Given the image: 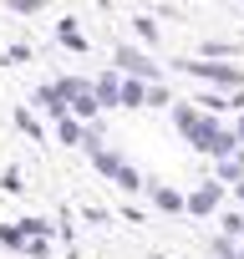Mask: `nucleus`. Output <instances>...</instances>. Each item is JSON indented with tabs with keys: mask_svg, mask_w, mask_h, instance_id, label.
I'll return each mask as SVG.
<instances>
[{
	"mask_svg": "<svg viewBox=\"0 0 244 259\" xmlns=\"http://www.w3.org/2000/svg\"><path fill=\"white\" fill-rule=\"evenodd\" d=\"M188 143H193L198 153H214V158H234V153H239L234 133H224V127H219L214 117H193V127H188Z\"/></svg>",
	"mask_w": 244,
	"mask_h": 259,
	"instance_id": "1",
	"label": "nucleus"
},
{
	"mask_svg": "<svg viewBox=\"0 0 244 259\" xmlns=\"http://www.w3.org/2000/svg\"><path fill=\"white\" fill-rule=\"evenodd\" d=\"M183 71H193L198 81H219V87H244V66H234V61H214V56H204V61H183Z\"/></svg>",
	"mask_w": 244,
	"mask_h": 259,
	"instance_id": "2",
	"label": "nucleus"
},
{
	"mask_svg": "<svg viewBox=\"0 0 244 259\" xmlns=\"http://www.w3.org/2000/svg\"><path fill=\"white\" fill-rule=\"evenodd\" d=\"M219 198H224V188H219V183H214V178H209V183H198V188H193V193H188V198H183V208H188V213H198V219H204V213H214V208H219Z\"/></svg>",
	"mask_w": 244,
	"mask_h": 259,
	"instance_id": "3",
	"label": "nucleus"
},
{
	"mask_svg": "<svg viewBox=\"0 0 244 259\" xmlns=\"http://www.w3.org/2000/svg\"><path fill=\"white\" fill-rule=\"evenodd\" d=\"M117 71H128V76H138V81H158V66L143 56V51H117Z\"/></svg>",
	"mask_w": 244,
	"mask_h": 259,
	"instance_id": "4",
	"label": "nucleus"
},
{
	"mask_svg": "<svg viewBox=\"0 0 244 259\" xmlns=\"http://www.w3.org/2000/svg\"><path fill=\"white\" fill-rule=\"evenodd\" d=\"M153 203H158L163 213H183V193H178V188H168V183H158V188H153Z\"/></svg>",
	"mask_w": 244,
	"mask_h": 259,
	"instance_id": "5",
	"label": "nucleus"
},
{
	"mask_svg": "<svg viewBox=\"0 0 244 259\" xmlns=\"http://www.w3.org/2000/svg\"><path fill=\"white\" fill-rule=\"evenodd\" d=\"M143 92H148V87H143L138 76H128V81H117V102H122V107H143Z\"/></svg>",
	"mask_w": 244,
	"mask_h": 259,
	"instance_id": "6",
	"label": "nucleus"
},
{
	"mask_svg": "<svg viewBox=\"0 0 244 259\" xmlns=\"http://www.w3.org/2000/svg\"><path fill=\"white\" fill-rule=\"evenodd\" d=\"M92 97H97V107H112V102H117V71L97 76V92H92Z\"/></svg>",
	"mask_w": 244,
	"mask_h": 259,
	"instance_id": "7",
	"label": "nucleus"
},
{
	"mask_svg": "<svg viewBox=\"0 0 244 259\" xmlns=\"http://www.w3.org/2000/svg\"><path fill=\"white\" fill-rule=\"evenodd\" d=\"M239 178H244V163H239V158H219V178H214V183H229V188H234Z\"/></svg>",
	"mask_w": 244,
	"mask_h": 259,
	"instance_id": "8",
	"label": "nucleus"
},
{
	"mask_svg": "<svg viewBox=\"0 0 244 259\" xmlns=\"http://www.w3.org/2000/svg\"><path fill=\"white\" fill-rule=\"evenodd\" d=\"M92 163H97V173H107V178L122 168V158H117V153H107V148H92Z\"/></svg>",
	"mask_w": 244,
	"mask_h": 259,
	"instance_id": "9",
	"label": "nucleus"
},
{
	"mask_svg": "<svg viewBox=\"0 0 244 259\" xmlns=\"http://www.w3.org/2000/svg\"><path fill=\"white\" fill-rule=\"evenodd\" d=\"M56 138H61V143H82L87 133H82V122H76V117H61V127H56Z\"/></svg>",
	"mask_w": 244,
	"mask_h": 259,
	"instance_id": "10",
	"label": "nucleus"
},
{
	"mask_svg": "<svg viewBox=\"0 0 244 259\" xmlns=\"http://www.w3.org/2000/svg\"><path fill=\"white\" fill-rule=\"evenodd\" d=\"M112 178H117L122 188H128V193H138V188H143V173H138V168H128V163H122V168H117Z\"/></svg>",
	"mask_w": 244,
	"mask_h": 259,
	"instance_id": "11",
	"label": "nucleus"
},
{
	"mask_svg": "<svg viewBox=\"0 0 244 259\" xmlns=\"http://www.w3.org/2000/svg\"><path fill=\"white\" fill-rule=\"evenodd\" d=\"M193 117H198V112H193V107H188V102H178V107H173V122H178V127H183V133H188V127H193Z\"/></svg>",
	"mask_w": 244,
	"mask_h": 259,
	"instance_id": "12",
	"label": "nucleus"
},
{
	"mask_svg": "<svg viewBox=\"0 0 244 259\" xmlns=\"http://www.w3.org/2000/svg\"><path fill=\"white\" fill-rule=\"evenodd\" d=\"M71 107H76V117H92V112H97V97L82 92V97H71Z\"/></svg>",
	"mask_w": 244,
	"mask_h": 259,
	"instance_id": "13",
	"label": "nucleus"
},
{
	"mask_svg": "<svg viewBox=\"0 0 244 259\" xmlns=\"http://www.w3.org/2000/svg\"><path fill=\"white\" fill-rule=\"evenodd\" d=\"M16 122H21V127H26V133H31V138H46V133H41V127H36V117H31V112H26V107H16Z\"/></svg>",
	"mask_w": 244,
	"mask_h": 259,
	"instance_id": "14",
	"label": "nucleus"
},
{
	"mask_svg": "<svg viewBox=\"0 0 244 259\" xmlns=\"http://www.w3.org/2000/svg\"><path fill=\"white\" fill-rule=\"evenodd\" d=\"M0 244H6V249H26V234L21 229H0Z\"/></svg>",
	"mask_w": 244,
	"mask_h": 259,
	"instance_id": "15",
	"label": "nucleus"
},
{
	"mask_svg": "<svg viewBox=\"0 0 244 259\" xmlns=\"http://www.w3.org/2000/svg\"><path fill=\"white\" fill-rule=\"evenodd\" d=\"M133 31H138V36H143V41H158V26H153V21H148V16H138V21H133Z\"/></svg>",
	"mask_w": 244,
	"mask_h": 259,
	"instance_id": "16",
	"label": "nucleus"
},
{
	"mask_svg": "<svg viewBox=\"0 0 244 259\" xmlns=\"http://www.w3.org/2000/svg\"><path fill=\"white\" fill-rule=\"evenodd\" d=\"M61 41H66V46H71V51H87V41H82V36H76V26H71V21H66V26H61Z\"/></svg>",
	"mask_w": 244,
	"mask_h": 259,
	"instance_id": "17",
	"label": "nucleus"
},
{
	"mask_svg": "<svg viewBox=\"0 0 244 259\" xmlns=\"http://www.w3.org/2000/svg\"><path fill=\"white\" fill-rule=\"evenodd\" d=\"M26 254H31V259H51V244H46V239H26Z\"/></svg>",
	"mask_w": 244,
	"mask_h": 259,
	"instance_id": "18",
	"label": "nucleus"
},
{
	"mask_svg": "<svg viewBox=\"0 0 244 259\" xmlns=\"http://www.w3.org/2000/svg\"><path fill=\"white\" fill-rule=\"evenodd\" d=\"M6 6H11V11H21V16H36L46 0H6Z\"/></svg>",
	"mask_w": 244,
	"mask_h": 259,
	"instance_id": "19",
	"label": "nucleus"
},
{
	"mask_svg": "<svg viewBox=\"0 0 244 259\" xmlns=\"http://www.w3.org/2000/svg\"><path fill=\"white\" fill-rule=\"evenodd\" d=\"M0 188H6V193H21V188H26V178H21V173H6V178H0Z\"/></svg>",
	"mask_w": 244,
	"mask_h": 259,
	"instance_id": "20",
	"label": "nucleus"
},
{
	"mask_svg": "<svg viewBox=\"0 0 244 259\" xmlns=\"http://www.w3.org/2000/svg\"><path fill=\"white\" fill-rule=\"evenodd\" d=\"M239 229H244V219H239V213H224V234H229V239H234V234H239Z\"/></svg>",
	"mask_w": 244,
	"mask_h": 259,
	"instance_id": "21",
	"label": "nucleus"
},
{
	"mask_svg": "<svg viewBox=\"0 0 244 259\" xmlns=\"http://www.w3.org/2000/svg\"><path fill=\"white\" fill-rule=\"evenodd\" d=\"M234 143L244 148V112H239V127H234Z\"/></svg>",
	"mask_w": 244,
	"mask_h": 259,
	"instance_id": "22",
	"label": "nucleus"
},
{
	"mask_svg": "<svg viewBox=\"0 0 244 259\" xmlns=\"http://www.w3.org/2000/svg\"><path fill=\"white\" fill-rule=\"evenodd\" d=\"M234 198H239V203H244V178H239V183H234Z\"/></svg>",
	"mask_w": 244,
	"mask_h": 259,
	"instance_id": "23",
	"label": "nucleus"
}]
</instances>
